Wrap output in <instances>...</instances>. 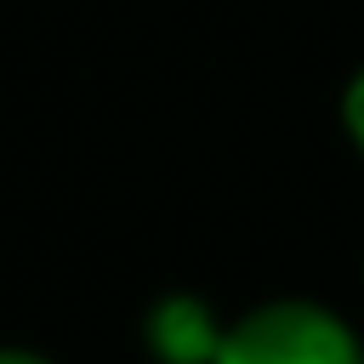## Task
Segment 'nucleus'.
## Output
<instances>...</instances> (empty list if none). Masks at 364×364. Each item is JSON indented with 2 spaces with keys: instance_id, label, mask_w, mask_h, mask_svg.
<instances>
[{
  "instance_id": "f03ea898",
  "label": "nucleus",
  "mask_w": 364,
  "mask_h": 364,
  "mask_svg": "<svg viewBox=\"0 0 364 364\" xmlns=\"http://www.w3.org/2000/svg\"><path fill=\"white\" fill-rule=\"evenodd\" d=\"M142 336H148V353H154L159 364H210L216 347H222L216 313H210L199 296H188V290L159 296V301L148 307V318H142Z\"/></svg>"
},
{
  "instance_id": "f257e3e1",
  "label": "nucleus",
  "mask_w": 364,
  "mask_h": 364,
  "mask_svg": "<svg viewBox=\"0 0 364 364\" xmlns=\"http://www.w3.org/2000/svg\"><path fill=\"white\" fill-rule=\"evenodd\" d=\"M210 364H364V341L341 313L307 296H279L228 324Z\"/></svg>"
},
{
  "instance_id": "20e7f679",
  "label": "nucleus",
  "mask_w": 364,
  "mask_h": 364,
  "mask_svg": "<svg viewBox=\"0 0 364 364\" xmlns=\"http://www.w3.org/2000/svg\"><path fill=\"white\" fill-rule=\"evenodd\" d=\"M0 364H51V358H40L28 347H0Z\"/></svg>"
},
{
  "instance_id": "7ed1b4c3",
  "label": "nucleus",
  "mask_w": 364,
  "mask_h": 364,
  "mask_svg": "<svg viewBox=\"0 0 364 364\" xmlns=\"http://www.w3.org/2000/svg\"><path fill=\"white\" fill-rule=\"evenodd\" d=\"M341 125H347V136L358 142V154H364V68L347 80V91H341Z\"/></svg>"
}]
</instances>
